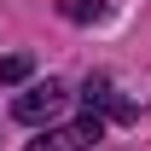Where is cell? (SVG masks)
Segmentation results:
<instances>
[{"label": "cell", "mask_w": 151, "mask_h": 151, "mask_svg": "<svg viewBox=\"0 0 151 151\" xmlns=\"http://www.w3.org/2000/svg\"><path fill=\"white\" fill-rule=\"evenodd\" d=\"M105 139V122H99L93 111L81 116V122H70V128H47L41 139H29V151H87Z\"/></svg>", "instance_id": "1"}, {"label": "cell", "mask_w": 151, "mask_h": 151, "mask_svg": "<svg viewBox=\"0 0 151 151\" xmlns=\"http://www.w3.org/2000/svg\"><path fill=\"white\" fill-rule=\"evenodd\" d=\"M64 81H41V87H29V93L18 99V105H12V116H18V122H29V128H41V122H52L58 111H64Z\"/></svg>", "instance_id": "2"}, {"label": "cell", "mask_w": 151, "mask_h": 151, "mask_svg": "<svg viewBox=\"0 0 151 151\" xmlns=\"http://www.w3.org/2000/svg\"><path fill=\"white\" fill-rule=\"evenodd\" d=\"M81 99H87V111L99 105V111H111V116H122V122L134 116V105H128L122 93H116V87L105 81V76H87V87H81Z\"/></svg>", "instance_id": "3"}, {"label": "cell", "mask_w": 151, "mask_h": 151, "mask_svg": "<svg viewBox=\"0 0 151 151\" xmlns=\"http://www.w3.org/2000/svg\"><path fill=\"white\" fill-rule=\"evenodd\" d=\"M29 70H35V64H29L23 52H12V58H0V81H6V87H18V81H29Z\"/></svg>", "instance_id": "4"}, {"label": "cell", "mask_w": 151, "mask_h": 151, "mask_svg": "<svg viewBox=\"0 0 151 151\" xmlns=\"http://www.w3.org/2000/svg\"><path fill=\"white\" fill-rule=\"evenodd\" d=\"M64 18L87 23V18H105V0H64Z\"/></svg>", "instance_id": "5"}]
</instances>
